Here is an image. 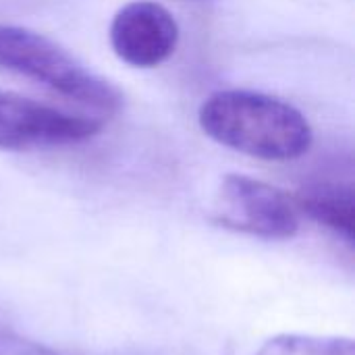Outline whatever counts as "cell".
Listing matches in <instances>:
<instances>
[{
	"label": "cell",
	"mask_w": 355,
	"mask_h": 355,
	"mask_svg": "<svg viewBox=\"0 0 355 355\" xmlns=\"http://www.w3.org/2000/svg\"><path fill=\"white\" fill-rule=\"evenodd\" d=\"M198 123L216 144L270 162L297 160L314 144V129L300 108L254 89L210 94Z\"/></svg>",
	"instance_id": "6da1fadb"
},
{
	"label": "cell",
	"mask_w": 355,
	"mask_h": 355,
	"mask_svg": "<svg viewBox=\"0 0 355 355\" xmlns=\"http://www.w3.org/2000/svg\"><path fill=\"white\" fill-rule=\"evenodd\" d=\"M0 69L33 79L102 114H114L125 104L116 85L89 71L48 35L27 27L0 23Z\"/></svg>",
	"instance_id": "7a4b0ae2"
},
{
	"label": "cell",
	"mask_w": 355,
	"mask_h": 355,
	"mask_svg": "<svg viewBox=\"0 0 355 355\" xmlns=\"http://www.w3.org/2000/svg\"><path fill=\"white\" fill-rule=\"evenodd\" d=\"M212 220L229 231L270 241L291 239L300 231V210L289 193L239 173L223 177Z\"/></svg>",
	"instance_id": "3957f363"
},
{
	"label": "cell",
	"mask_w": 355,
	"mask_h": 355,
	"mask_svg": "<svg viewBox=\"0 0 355 355\" xmlns=\"http://www.w3.org/2000/svg\"><path fill=\"white\" fill-rule=\"evenodd\" d=\"M102 131V121L71 114L31 98L0 92V150L27 152L81 144Z\"/></svg>",
	"instance_id": "277c9868"
},
{
	"label": "cell",
	"mask_w": 355,
	"mask_h": 355,
	"mask_svg": "<svg viewBox=\"0 0 355 355\" xmlns=\"http://www.w3.org/2000/svg\"><path fill=\"white\" fill-rule=\"evenodd\" d=\"M181 37L175 15L160 2L133 0L121 6L108 29L112 52L129 67L154 69L166 62Z\"/></svg>",
	"instance_id": "5b68a950"
},
{
	"label": "cell",
	"mask_w": 355,
	"mask_h": 355,
	"mask_svg": "<svg viewBox=\"0 0 355 355\" xmlns=\"http://www.w3.org/2000/svg\"><path fill=\"white\" fill-rule=\"evenodd\" d=\"M295 200L300 214H308L318 225L331 229L347 243L355 237V200L352 185L316 183L306 187Z\"/></svg>",
	"instance_id": "8992f818"
},
{
	"label": "cell",
	"mask_w": 355,
	"mask_h": 355,
	"mask_svg": "<svg viewBox=\"0 0 355 355\" xmlns=\"http://www.w3.org/2000/svg\"><path fill=\"white\" fill-rule=\"evenodd\" d=\"M256 355H355V343L352 337L285 333L266 339Z\"/></svg>",
	"instance_id": "52a82bcc"
},
{
	"label": "cell",
	"mask_w": 355,
	"mask_h": 355,
	"mask_svg": "<svg viewBox=\"0 0 355 355\" xmlns=\"http://www.w3.org/2000/svg\"><path fill=\"white\" fill-rule=\"evenodd\" d=\"M19 355H58V354H54V352H48V349L33 347V349H27V352H23V354H19Z\"/></svg>",
	"instance_id": "ba28073f"
},
{
	"label": "cell",
	"mask_w": 355,
	"mask_h": 355,
	"mask_svg": "<svg viewBox=\"0 0 355 355\" xmlns=\"http://www.w3.org/2000/svg\"><path fill=\"white\" fill-rule=\"evenodd\" d=\"M185 2H212V0H185Z\"/></svg>",
	"instance_id": "9c48e42d"
}]
</instances>
